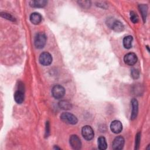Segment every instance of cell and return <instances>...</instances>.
Instances as JSON below:
<instances>
[{
  "label": "cell",
  "instance_id": "6da1fadb",
  "mask_svg": "<svg viewBox=\"0 0 150 150\" xmlns=\"http://www.w3.org/2000/svg\"><path fill=\"white\" fill-rule=\"evenodd\" d=\"M46 36L44 33L39 32L37 33L35 37L34 43L35 46L38 49L43 48L46 45Z\"/></svg>",
  "mask_w": 150,
  "mask_h": 150
},
{
  "label": "cell",
  "instance_id": "7a4b0ae2",
  "mask_svg": "<svg viewBox=\"0 0 150 150\" xmlns=\"http://www.w3.org/2000/svg\"><path fill=\"white\" fill-rule=\"evenodd\" d=\"M60 119L63 122L72 125L76 124L78 121L77 117L74 115L67 112H63L60 115Z\"/></svg>",
  "mask_w": 150,
  "mask_h": 150
},
{
  "label": "cell",
  "instance_id": "3957f363",
  "mask_svg": "<svg viewBox=\"0 0 150 150\" xmlns=\"http://www.w3.org/2000/svg\"><path fill=\"white\" fill-rule=\"evenodd\" d=\"M52 94L53 97L56 99L62 98L65 94L64 88L61 85H55L52 89Z\"/></svg>",
  "mask_w": 150,
  "mask_h": 150
},
{
  "label": "cell",
  "instance_id": "277c9868",
  "mask_svg": "<svg viewBox=\"0 0 150 150\" xmlns=\"http://www.w3.org/2000/svg\"><path fill=\"white\" fill-rule=\"evenodd\" d=\"M39 60L41 64L43 66H49L52 62V57L49 53L45 52L40 54Z\"/></svg>",
  "mask_w": 150,
  "mask_h": 150
},
{
  "label": "cell",
  "instance_id": "5b68a950",
  "mask_svg": "<svg viewBox=\"0 0 150 150\" xmlns=\"http://www.w3.org/2000/svg\"><path fill=\"white\" fill-rule=\"evenodd\" d=\"M81 134L83 138L88 141L92 139L94 135L93 129L89 125H85L82 128Z\"/></svg>",
  "mask_w": 150,
  "mask_h": 150
},
{
  "label": "cell",
  "instance_id": "8992f818",
  "mask_svg": "<svg viewBox=\"0 0 150 150\" xmlns=\"http://www.w3.org/2000/svg\"><path fill=\"white\" fill-rule=\"evenodd\" d=\"M124 61L129 66H133L137 62V56L134 53H128L125 55Z\"/></svg>",
  "mask_w": 150,
  "mask_h": 150
},
{
  "label": "cell",
  "instance_id": "52a82bcc",
  "mask_svg": "<svg viewBox=\"0 0 150 150\" xmlns=\"http://www.w3.org/2000/svg\"><path fill=\"white\" fill-rule=\"evenodd\" d=\"M69 142L71 146L74 149H79L81 146V142L80 138L76 135H72L70 136Z\"/></svg>",
  "mask_w": 150,
  "mask_h": 150
},
{
  "label": "cell",
  "instance_id": "ba28073f",
  "mask_svg": "<svg viewBox=\"0 0 150 150\" xmlns=\"http://www.w3.org/2000/svg\"><path fill=\"white\" fill-rule=\"evenodd\" d=\"M124 142V138L122 136H118L115 138L112 142V148L115 150L122 149L123 148Z\"/></svg>",
  "mask_w": 150,
  "mask_h": 150
},
{
  "label": "cell",
  "instance_id": "9c48e42d",
  "mask_svg": "<svg viewBox=\"0 0 150 150\" xmlns=\"http://www.w3.org/2000/svg\"><path fill=\"white\" fill-rule=\"evenodd\" d=\"M110 129L112 132L115 134H118L121 132L122 129V125L120 121L114 120L112 121L110 124Z\"/></svg>",
  "mask_w": 150,
  "mask_h": 150
},
{
  "label": "cell",
  "instance_id": "30bf717a",
  "mask_svg": "<svg viewBox=\"0 0 150 150\" xmlns=\"http://www.w3.org/2000/svg\"><path fill=\"white\" fill-rule=\"evenodd\" d=\"M131 105H132V111L131 118V120H134L136 118L138 111V101L135 98H132L131 100Z\"/></svg>",
  "mask_w": 150,
  "mask_h": 150
},
{
  "label": "cell",
  "instance_id": "8fae6325",
  "mask_svg": "<svg viewBox=\"0 0 150 150\" xmlns=\"http://www.w3.org/2000/svg\"><path fill=\"white\" fill-rule=\"evenodd\" d=\"M110 25H111V28L114 31L117 32H121L124 29V26L123 24L121 22H120L119 21H112L111 22V23H110Z\"/></svg>",
  "mask_w": 150,
  "mask_h": 150
},
{
  "label": "cell",
  "instance_id": "7c38bea8",
  "mask_svg": "<svg viewBox=\"0 0 150 150\" xmlns=\"http://www.w3.org/2000/svg\"><path fill=\"white\" fill-rule=\"evenodd\" d=\"M42 16L38 12H33L30 15V21L34 25H38L42 21Z\"/></svg>",
  "mask_w": 150,
  "mask_h": 150
},
{
  "label": "cell",
  "instance_id": "4fadbf2b",
  "mask_svg": "<svg viewBox=\"0 0 150 150\" xmlns=\"http://www.w3.org/2000/svg\"><path fill=\"white\" fill-rule=\"evenodd\" d=\"M14 100L18 104H21L24 101V93L23 90H18L15 92Z\"/></svg>",
  "mask_w": 150,
  "mask_h": 150
},
{
  "label": "cell",
  "instance_id": "5bb4252c",
  "mask_svg": "<svg viewBox=\"0 0 150 150\" xmlns=\"http://www.w3.org/2000/svg\"><path fill=\"white\" fill-rule=\"evenodd\" d=\"M47 1L45 0H36L29 2L30 6L33 8H43L46 5Z\"/></svg>",
  "mask_w": 150,
  "mask_h": 150
},
{
  "label": "cell",
  "instance_id": "9a60e30c",
  "mask_svg": "<svg viewBox=\"0 0 150 150\" xmlns=\"http://www.w3.org/2000/svg\"><path fill=\"white\" fill-rule=\"evenodd\" d=\"M133 38L131 36H127L123 39V45L125 49H130L132 46V42Z\"/></svg>",
  "mask_w": 150,
  "mask_h": 150
},
{
  "label": "cell",
  "instance_id": "2e32d148",
  "mask_svg": "<svg viewBox=\"0 0 150 150\" xmlns=\"http://www.w3.org/2000/svg\"><path fill=\"white\" fill-rule=\"evenodd\" d=\"M107 144L104 137H100L98 139V147L101 150H104L107 148Z\"/></svg>",
  "mask_w": 150,
  "mask_h": 150
},
{
  "label": "cell",
  "instance_id": "e0dca14e",
  "mask_svg": "<svg viewBox=\"0 0 150 150\" xmlns=\"http://www.w3.org/2000/svg\"><path fill=\"white\" fill-rule=\"evenodd\" d=\"M139 11L142 14V16L144 20V22L146 20V13H147V6L146 5L144 4H141L139 5Z\"/></svg>",
  "mask_w": 150,
  "mask_h": 150
},
{
  "label": "cell",
  "instance_id": "ac0fdd59",
  "mask_svg": "<svg viewBox=\"0 0 150 150\" xmlns=\"http://www.w3.org/2000/svg\"><path fill=\"white\" fill-rule=\"evenodd\" d=\"M59 105L60 107V108L63 109V110H70L71 108V104L68 102L67 101H65V100H62L61 101L59 102Z\"/></svg>",
  "mask_w": 150,
  "mask_h": 150
},
{
  "label": "cell",
  "instance_id": "d6986e66",
  "mask_svg": "<svg viewBox=\"0 0 150 150\" xmlns=\"http://www.w3.org/2000/svg\"><path fill=\"white\" fill-rule=\"evenodd\" d=\"M130 18H131V21L134 23H137L138 22V16L133 11H131L130 12Z\"/></svg>",
  "mask_w": 150,
  "mask_h": 150
},
{
  "label": "cell",
  "instance_id": "ffe728a7",
  "mask_svg": "<svg viewBox=\"0 0 150 150\" xmlns=\"http://www.w3.org/2000/svg\"><path fill=\"white\" fill-rule=\"evenodd\" d=\"M1 16L8 20H10L12 21H15V18L10 14L7 13H5V12H1Z\"/></svg>",
  "mask_w": 150,
  "mask_h": 150
},
{
  "label": "cell",
  "instance_id": "44dd1931",
  "mask_svg": "<svg viewBox=\"0 0 150 150\" xmlns=\"http://www.w3.org/2000/svg\"><path fill=\"white\" fill-rule=\"evenodd\" d=\"M131 74L133 79H137L139 76V71L135 69H133L131 71Z\"/></svg>",
  "mask_w": 150,
  "mask_h": 150
},
{
  "label": "cell",
  "instance_id": "7402d4cb",
  "mask_svg": "<svg viewBox=\"0 0 150 150\" xmlns=\"http://www.w3.org/2000/svg\"><path fill=\"white\" fill-rule=\"evenodd\" d=\"M140 133H138L136 135V138H135V149H138V146L139 145L140 142Z\"/></svg>",
  "mask_w": 150,
  "mask_h": 150
},
{
  "label": "cell",
  "instance_id": "603a6c76",
  "mask_svg": "<svg viewBox=\"0 0 150 150\" xmlns=\"http://www.w3.org/2000/svg\"><path fill=\"white\" fill-rule=\"evenodd\" d=\"M79 3L80 5L83 6L84 8L88 7L90 5V1H79Z\"/></svg>",
  "mask_w": 150,
  "mask_h": 150
},
{
  "label": "cell",
  "instance_id": "cb8c5ba5",
  "mask_svg": "<svg viewBox=\"0 0 150 150\" xmlns=\"http://www.w3.org/2000/svg\"><path fill=\"white\" fill-rule=\"evenodd\" d=\"M49 122H47L46 123V134L47 137L49 134Z\"/></svg>",
  "mask_w": 150,
  "mask_h": 150
},
{
  "label": "cell",
  "instance_id": "d4e9b609",
  "mask_svg": "<svg viewBox=\"0 0 150 150\" xmlns=\"http://www.w3.org/2000/svg\"><path fill=\"white\" fill-rule=\"evenodd\" d=\"M54 148V149H60V148H58V147H57V146H55Z\"/></svg>",
  "mask_w": 150,
  "mask_h": 150
}]
</instances>
